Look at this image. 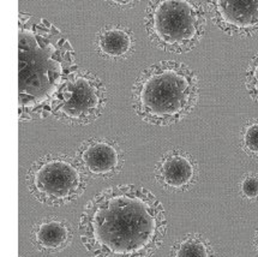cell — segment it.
<instances>
[{
  "instance_id": "6da1fadb",
  "label": "cell",
  "mask_w": 258,
  "mask_h": 257,
  "mask_svg": "<svg viewBox=\"0 0 258 257\" xmlns=\"http://www.w3.org/2000/svg\"><path fill=\"white\" fill-rule=\"evenodd\" d=\"M168 221L165 207L147 187H106L83 208L78 230L93 257H152L162 246Z\"/></svg>"
},
{
  "instance_id": "7a4b0ae2",
  "label": "cell",
  "mask_w": 258,
  "mask_h": 257,
  "mask_svg": "<svg viewBox=\"0 0 258 257\" xmlns=\"http://www.w3.org/2000/svg\"><path fill=\"white\" fill-rule=\"evenodd\" d=\"M18 119L52 115L61 88L80 70L71 42L54 24L26 12L18 16Z\"/></svg>"
},
{
  "instance_id": "3957f363",
  "label": "cell",
  "mask_w": 258,
  "mask_h": 257,
  "mask_svg": "<svg viewBox=\"0 0 258 257\" xmlns=\"http://www.w3.org/2000/svg\"><path fill=\"white\" fill-rule=\"evenodd\" d=\"M200 82L192 69L175 60H161L142 70L132 86V108L143 121L171 126L194 111Z\"/></svg>"
},
{
  "instance_id": "277c9868",
  "label": "cell",
  "mask_w": 258,
  "mask_h": 257,
  "mask_svg": "<svg viewBox=\"0 0 258 257\" xmlns=\"http://www.w3.org/2000/svg\"><path fill=\"white\" fill-rule=\"evenodd\" d=\"M144 27L156 48L184 54L196 48L206 34V10L200 0H149Z\"/></svg>"
},
{
  "instance_id": "5b68a950",
  "label": "cell",
  "mask_w": 258,
  "mask_h": 257,
  "mask_svg": "<svg viewBox=\"0 0 258 257\" xmlns=\"http://www.w3.org/2000/svg\"><path fill=\"white\" fill-rule=\"evenodd\" d=\"M26 184L30 195L41 205L64 207L86 192L88 175L76 158L47 154L30 166Z\"/></svg>"
},
{
  "instance_id": "8992f818",
  "label": "cell",
  "mask_w": 258,
  "mask_h": 257,
  "mask_svg": "<svg viewBox=\"0 0 258 257\" xmlns=\"http://www.w3.org/2000/svg\"><path fill=\"white\" fill-rule=\"evenodd\" d=\"M107 100L101 78L91 71L78 70L59 92L52 115L64 124L84 126L101 117Z\"/></svg>"
},
{
  "instance_id": "52a82bcc",
  "label": "cell",
  "mask_w": 258,
  "mask_h": 257,
  "mask_svg": "<svg viewBox=\"0 0 258 257\" xmlns=\"http://www.w3.org/2000/svg\"><path fill=\"white\" fill-rule=\"evenodd\" d=\"M212 22L229 36L258 35V0H207Z\"/></svg>"
},
{
  "instance_id": "ba28073f",
  "label": "cell",
  "mask_w": 258,
  "mask_h": 257,
  "mask_svg": "<svg viewBox=\"0 0 258 257\" xmlns=\"http://www.w3.org/2000/svg\"><path fill=\"white\" fill-rule=\"evenodd\" d=\"M76 159L88 177L111 179L124 167V150L111 139H89L78 147Z\"/></svg>"
},
{
  "instance_id": "9c48e42d",
  "label": "cell",
  "mask_w": 258,
  "mask_h": 257,
  "mask_svg": "<svg viewBox=\"0 0 258 257\" xmlns=\"http://www.w3.org/2000/svg\"><path fill=\"white\" fill-rule=\"evenodd\" d=\"M155 179L168 192H185L197 183L200 168L191 154L181 149L165 153L156 162Z\"/></svg>"
},
{
  "instance_id": "30bf717a",
  "label": "cell",
  "mask_w": 258,
  "mask_h": 257,
  "mask_svg": "<svg viewBox=\"0 0 258 257\" xmlns=\"http://www.w3.org/2000/svg\"><path fill=\"white\" fill-rule=\"evenodd\" d=\"M75 232L65 219L43 218L30 231V242L39 252L58 253L70 246Z\"/></svg>"
},
{
  "instance_id": "8fae6325",
  "label": "cell",
  "mask_w": 258,
  "mask_h": 257,
  "mask_svg": "<svg viewBox=\"0 0 258 257\" xmlns=\"http://www.w3.org/2000/svg\"><path fill=\"white\" fill-rule=\"evenodd\" d=\"M136 40L130 28L122 24H108L96 34L95 49L107 60H121L134 53Z\"/></svg>"
},
{
  "instance_id": "7c38bea8",
  "label": "cell",
  "mask_w": 258,
  "mask_h": 257,
  "mask_svg": "<svg viewBox=\"0 0 258 257\" xmlns=\"http://www.w3.org/2000/svg\"><path fill=\"white\" fill-rule=\"evenodd\" d=\"M169 257H215V252L206 237L188 233L173 243Z\"/></svg>"
},
{
  "instance_id": "4fadbf2b",
  "label": "cell",
  "mask_w": 258,
  "mask_h": 257,
  "mask_svg": "<svg viewBox=\"0 0 258 257\" xmlns=\"http://www.w3.org/2000/svg\"><path fill=\"white\" fill-rule=\"evenodd\" d=\"M240 144L245 154L258 159V119H250L243 125Z\"/></svg>"
},
{
  "instance_id": "5bb4252c",
  "label": "cell",
  "mask_w": 258,
  "mask_h": 257,
  "mask_svg": "<svg viewBox=\"0 0 258 257\" xmlns=\"http://www.w3.org/2000/svg\"><path fill=\"white\" fill-rule=\"evenodd\" d=\"M245 88L251 99L258 103V53L251 58L247 64L245 71Z\"/></svg>"
},
{
  "instance_id": "9a60e30c",
  "label": "cell",
  "mask_w": 258,
  "mask_h": 257,
  "mask_svg": "<svg viewBox=\"0 0 258 257\" xmlns=\"http://www.w3.org/2000/svg\"><path fill=\"white\" fill-rule=\"evenodd\" d=\"M240 194L248 201L258 200V175L247 173L240 181Z\"/></svg>"
},
{
  "instance_id": "2e32d148",
  "label": "cell",
  "mask_w": 258,
  "mask_h": 257,
  "mask_svg": "<svg viewBox=\"0 0 258 257\" xmlns=\"http://www.w3.org/2000/svg\"><path fill=\"white\" fill-rule=\"evenodd\" d=\"M109 5L113 8H119V9H131L134 6H136L141 0H106Z\"/></svg>"
},
{
  "instance_id": "e0dca14e",
  "label": "cell",
  "mask_w": 258,
  "mask_h": 257,
  "mask_svg": "<svg viewBox=\"0 0 258 257\" xmlns=\"http://www.w3.org/2000/svg\"><path fill=\"white\" fill-rule=\"evenodd\" d=\"M253 246L258 253V227L256 228V232H254V236H253Z\"/></svg>"
}]
</instances>
